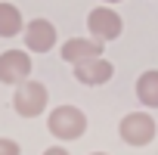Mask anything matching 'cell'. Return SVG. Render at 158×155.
I'll return each mask as SVG.
<instances>
[{
    "label": "cell",
    "mask_w": 158,
    "mask_h": 155,
    "mask_svg": "<svg viewBox=\"0 0 158 155\" xmlns=\"http://www.w3.org/2000/svg\"><path fill=\"white\" fill-rule=\"evenodd\" d=\"M47 127L59 143H71V140H81L87 133V115L77 106H59V109L50 112Z\"/></svg>",
    "instance_id": "obj_1"
},
{
    "label": "cell",
    "mask_w": 158,
    "mask_h": 155,
    "mask_svg": "<svg viewBox=\"0 0 158 155\" xmlns=\"http://www.w3.org/2000/svg\"><path fill=\"white\" fill-rule=\"evenodd\" d=\"M47 103H50V93L40 81H28L16 87V96H13V109L22 115V118H37L47 112Z\"/></svg>",
    "instance_id": "obj_2"
},
{
    "label": "cell",
    "mask_w": 158,
    "mask_h": 155,
    "mask_svg": "<svg viewBox=\"0 0 158 155\" xmlns=\"http://www.w3.org/2000/svg\"><path fill=\"white\" fill-rule=\"evenodd\" d=\"M155 118L149 115V112H130V115H124L121 118V124H118V133H121V140L127 143V146H133V149H139V146H149L152 140H155Z\"/></svg>",
    "instance_id": "obj_3"
},
{
    "label": "cell",
    "mask_w": 158,
    "mask_h": 155,
    "mask_svg": "<svg viewBox=\"0 0 158 155\" xmlns=\"http://www.w3.org/2000/svg\"><path fill=\"white\" fill-rule=\"evenodd\" d=\"M31 78V56L25 50H6L0 53V84H25Z\"/></svg>",
    "instance_id": "obj_4"
},
{
    "label": "cell",
    "mask_w": 158,
    "mask_h": 155,
    "mask_svg": "<svg viewBox=\"0 0 158 155\" xmlns=\"http://www.w3.org/2000/svg\"><path fill=\"white\" fill-rule=\"evenodd\" d=\"M87 28H90L93 40L106 44V40H115V37L121 34L124 22H121V16H118L112 6H96V10H90V16H87Z\"/></svg>",
    "instance_id": "obj_5"
},
{
    "label": "cell",
    "mask_w": 158,
    "mask_h": 155,
    "mask_svg": "<svg viewBox=\"0 0 158 155\" xmlns=\"http://www.w3.org/2000/svg\"><path fill=\"white\" fill-rule=\"evenodd\" d=\"M25 47L31 53H50L56 47V25L50 19H31L25 25Z\"/></svg>",
    "instance_id": "obj_6"
},
{
    "label": "cell",
    "mask_w": 158,
    "mask_h": 155,
    "mask_svg": "<svg viewBox=\"0 0 158 155\" xmlns=\"http://www.w3.org/2000/svg\"><path fill=\"white\" fill-rule=\"evenodd\" d=\"M112 74H115V65H112L109 59H102V56L74 65V78H77L81 84H87V87H99V84L112 81Z\"/></svg>",
    "instance_id": "obj_7"
},
{
    "label": "cell",
    "mask_w": 158,
    "mask_h": 155,
    "mask_svg": "<svg viewBox=\"0 0 158 155\" xmlns=\"http://www.w3.org/2000/svg\"><path fill=\"white\" fill-rule=\"evenodd\" d=\"M102 47L106 44H99V40H93V37H71V40H65L62 44V59L65 62H71V65H77V62H87V59H96V56H102Z\"/></svg>",
    "instance_id": "obj_8"
},
{
    "label": "cell",
    "mask_w": 158,
    "mask_h": 155,
    "mask_svg": "<svg viewBox=\"0 0 158 155\" xmlns=\"http://www.w3.org/2000/svg\"><path fill=\"white\" fill-rule=\"evenodd\" d=\"M136 99L146 109H158V71H143L136 78Z\"/></svg>",
    "instance_id": "obj_9"
},
{
    "label": "cell",
    "mask_w": 158,
    "mask_h": 155,
    "mask_svg": "<svg viewBox=\"0 0 158 155\" xmlns=\"http://www.w3.org/2000/svg\"><path fill=\"white\" fill-rule=\"evenodd\" d=\"M19 31H25V22H22L19 6L0 0V37H16Z\"/></svg>",
    "instance_id": "obj_10"
},
{
    "label": "cell",
    "mask_w": 158,
    "mask_h": 155,
    "mask_svg": "<svg viewBox=\"0 0 158 155\" xmlns=\"http://www.w3.org/2000/svg\"><path fill=\"white\" fill-rule=\"evenodd\" d=\"M0 155H22V149H19V143H16V140L0 136Z\"/></svg>",
    "instance_id": "obj_11"
},
{
    "label": "cell",
    "mask_w": 158,
    "mask_h": 155,
    "mask_svg": "<svg viewBox=\"0 0 158 155\" xmlns=\"http://www.w3.org/2000/svg\"><path fill=\"white\" fill-rule=\"evenodd\" d=\"M44 155H68V149H62V146H53V149H44Z\"/></svg>",
    "instance_id": "obj_12"
},
{
    "label": "cell",
    "mask_w": 158,
    "mask_h": 155,
    "mask_svg": "<svg viewBox=\"0 0 158 155\" xmlns=\"http://www.w3.org/2000/svg\"><path fill=\"white\" fill-rule=\"evenodd\" d=\"M102 3H121V0H102Z\"/></svg>",
    "instance_id": "obj_13"
},
{
    "label": "cell",
    "mask_w": 158,
    "mask_h": 155,
    "mask_svg": "<svg viewBox=\"0 0 158 155\" xmlns=\"http://www.w3.org/2000/svg\"><path fill=\"white\" fill-rule=\"evenodd\" d=\"M93 155H109V152H93Z\"/></svg>",
    "instance_id": "obj_14"
}]
</instances>
